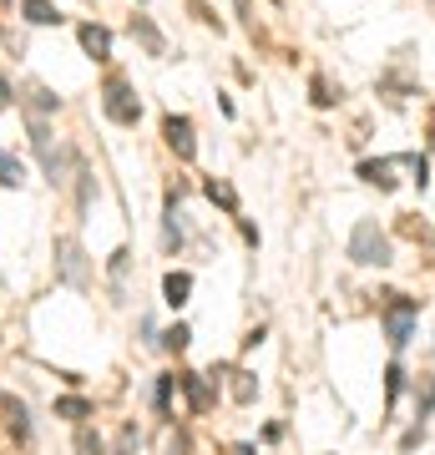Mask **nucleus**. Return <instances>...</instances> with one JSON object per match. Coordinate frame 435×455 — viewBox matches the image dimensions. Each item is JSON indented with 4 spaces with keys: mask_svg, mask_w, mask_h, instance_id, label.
<instances>
[{
    "mask_svg": "<svg viewBox=\"0 0 435 455\" xmlns=\"http://www.w3.org/2000/svg\"><path fill=\"white\" fill-rule=\"evenodd\" d=\"M137 36H142V41H147V51H152V56H162V36L152 31L147 20H137Z\"/></svg>",
    "mask_w": 435,
    "mask_h": 455,
    "instance_id": "12",
    "label": "nucleus"
},
{
    "mask_svg": "<svg viewBox=\"0 0 435 455\" xmlns=\"http://www.w3.org/2000/svg\"><path fill=\"white\" fill-rule=\"evenodd\" d=\"M77 451H81V455H101L97 430H86V425H81V430H77Z\"/></svg>",
    "mask_w": 435,
    "mask_h": 455,
    "instance_id": "11",
    "label": "nucleus"
},
{
    "mask_svg": "<svg viewBox=\"0 0 435 455\" xmlns=\"http://www.w3.org/2000/svg\"><path fill=\"white\" fill-rule=\"evenodd\" d=\"M11 107V86H5V76H0V112Z\"/></svg>",
    "mask_w": 435,
    "mask_h": 455,
    "instance_id": "18",
    "label": "nucleus"
},
{
    "mask_svg": "<svg viewBox=\"0 0 435 455\" xmlns=\"http://www.w3.org/2000/svg\"><path fill=\"white\" fill-rule=\"evenodd\" d=\"M61 415H71V420H81V415H86V400H61Z\"/></svg>",
    "mask_w": 435,
    "mask_h": 455,
    "instance_id": "17",
    "label": "nucleus"
},
{
    "mask_svg": "<svg viewBox=\"0 0 435 455\" xmlns=\"http://www.w3.org/2000/svg\"><path fill=\"white\" fill-rule=\"evenodd\" d=\"M56 268H61V278L71 289H86V263H81L77 238H61V243H56Z\"/></svg>",
    "mask_w": 435,
    "mask_h": 455,
    "instance_id": "3",
    "label": "nucleus"
},
{
    "mask_svg": "<svg viewBox=\"0 0 435 455\" xmlns=\"http://www.w3.org/2000/svg\"><path fill=\"white\" fill-rule=\"evenodd\" d=\"M350 259L355 263H380V268H385L390 263V238L385 233H380V223H370V218H365V223H355V233H350Z\"/></svg>",
    "mask_w": 435,
    "mask_h": 455,
    "instance_id": "1",
    "label": "nucleus"
},
{
    "mask_svg": "<svg viewBox=\"0 0 435 455\" xmlns=\"http://www.w3.org/2000/svg\"><path fill=\"white\" fill-rule=\"evenodd\" d=\"M233 379H238L233 395H238V400H254V374H233Z\"/></svg>",
    "mask_w": 435,
    "mask_h": 455,
    "instance_id": "14",
    "label": "nucleus"
},
{
    "mask_svg": "<svg viewBox=\"0 0 435 455\" xmlns=\"http://www.w3.org/2000/svg\"><path fill=\"white\" fill-rule=\"evenodd\" d=\"M0 182H5V188H20V182H26V167H20V157H11L5 147H0Z\"/></svg>",
    "mask_w": 435,
    "mask_h": 455,
    "instance_id": "9",
    "label": "nucleus"
},
{
    "mask_svg": "<svg viewBox=\"0 0 435 455\" xmlns=\"http://www.w3.org/2000/svg\"><path fill=\"white\" fill-rule=\"evenodd\" d=\"M162 293H167V304H173V309H182V304H188V293H193V278H188V274H167V278H162Z\"/></svg>",
    "mask_w": 435,
    "mask_h": 455,
    "instance_id": "8",
    "label": "nucleus"
},
{
    "mask_svg": "<svg viewBox=\"0 0 435 455\" xmlns=\"http://www.w3.org/2000/svg\"><path fill=\"white\" fill-rule=\"evenodd\" d=\"M208 197H213V203H228V208H233V193H228L223 182H208Z\"/></svg>",
    "mask_w": 435,
    "mask_h": 455,
    "instance_id": "16",
    "label": "nucleus"
},
{
    "mask_svg": "<svg viewBox=\"0 0 435 455\" xmlns=\"http://www.w3.org/2000/svg\"><path fill=\"white\" fill-rule=\"evenodd\" d=\"M81 51H86V56H92V61H107V56H112V36L101 31V26H81Z\"/></svg>",
    "mask_w": 435,
    "mask_h": 455,
    "instance_id": "6",
    "label": "nucleus"
},
{
    "mask_svg": "<svg viewBox=\"0 0 435 455\" xmlns=\"http://www.w3.org/2000/svg\"><path fill=\"white\" fill-rule=\"evenodd\" d=\"M26 20H36V26H56L61 11H56L51 0H26Z\"/></svg>",
    "mask_w": 435,
    "mask_h": 455,
    "instance_id": "10",
    "label": "nucleus"
},
{
    "mask_svg": "<svg viewBox=\"0 0 435 455\" xmlns=\"http://www.w3.org/2000/svg\"><path fill=\"white\" fill-rule=\"evenodd\" d=\"M188 339H193V334H188V329H167V349H188Z\"/></svg>",
    "mask_w": 435,
    "mask_h": 455,
    "instance_id": "15",
    "label": "nucleus"
},
{
    "mask_svg": "<svg viewBox=\"0 0 435 455\" xmlns=\"http://www.w3.org/2000/svg\"><path fill=\"white\" fill-rule=\"evenodd\" d=\"M182 385H188V395H193V405H197V410H208V390H203V385H197V374H188V379H182Z\"/></svg>",
    "mask_w": 435,
    "mask_h": 455,
    "instance_id": "13",
    "label": "nucleus"
},
{
    "mask_svg": "<svg viewBox=\"0 0 435 455\" xmlns=\"http://www.w3.org/2000/svg\"><path fill=\"white\" fill-rule=\"evenodd\" d=\"M385 329H390V344L400 349V344L410 339V329H415V304L395 293V299H390V309H385Z\"/></svg>",
    "mask_w": 435,
    "mask_h": 455,
    "instance_id": "2",
    "label": "nucleus"
},
{
    "mask_svg": "<svg viewBox=\"0 0 435 455\" xmlns=\"http://www.w3.org/2000/svg\"><path fill=\"white\" fill-rule=\"evenodd\" d=\"M107 112H112L117 122H137V116H142V107L132 101V92H127V82H122V76H112V82H107Z\"/></svg>",
    "mask_w": 435,
    "mask_h": 455,
    "instance_id": "5",
    "label": "nucleus"
},
{
    "mask_svg": "<svg viewBox=\"0 0 435 455\" xmlns=\"http://www.w3.org/2000/svg\"><path fill=\"white\" fill-rule=\"evenodd\" d=\"M162 137H167V147L178 152L182 163H193L197 142H193V122H188V116H167V122H162Z\"/></svg>",
    "mask_w": 435,
    "mask_h": 455,
    "instance_id": "4",
    "label": "nucleus"
},
{
    "mask_svg": "<svg viewBox=\"0 0 435 455\" xmlns=\"http://www.w3.org/2000/svg\"><path fill=\"white\" fill-rule=\"evenodd\" d=\"M0 405H5V430H11V435H16V440H26V435H31V420H26V405H20L16 395H5Z\"/></svg>",
    "mask_w": 435,
    "mask_h": 455,
    "instance_id": "7",
    "label": "nucleus"
}]
</instances>
